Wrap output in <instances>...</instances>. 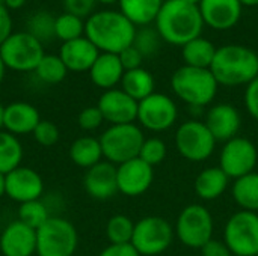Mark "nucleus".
<instances>
[{
	"label": "nucleus",
	"mask_w": 258,
	"mask_h": 256,
	"mask_svg": "<svg viewBox=\"0 0 258 256\" xmlns=\"http://www.w3.org/2000/svg\"><path fill=\"white\" fill-rule=\"evenodd\" d=\"M154 23L160 38L178 47L201 36L204 29L198 6L184 0H165Z\"/></svg>",
	"instance_id": "f257e3e1"
},
{
	"label": "nucleus",
	"mask_w": 258,
	"mask_h": 256,
	"mask_svg": "<svg viewBox=\"0 0 258 256\" xmlns=\"http://www.w3.org/2000/svg\"><path fill=\"white\" fill-rule=\"evenodd\" d=\"M136 26L119 11H98L85 21V36L100 53L119 54L133 45Z\"/></svg>",
	"instance_id": "f03ea898"
},
{
	"label": "nucleus",
	"mask_w": 258,
	"mask_h": 256,
	"mask_svg": "<svg viewBox=\"0 0 258 256\" xmlns=\"http://www.w3.org/2000/svg\"><path fill=\"white\" fill-rule=\"evenodd\" d=\"M210 71L219 86H248L258 75V54L245 45H222L216 50Z\"/></svg>",
	"instance_id": "7ed1b4c3"
},
{
	"label": "nucleus",
	"mask_w": 258,
	"mask_h": 256,
	"mask_svg": "<svg viewBox=\"0 0 258 256\" xmlns=\"http://www.w3.org/2000/svg\"><path fill=\"white\" fill-rule=\"evenodd\" d=\"M174 94L190 107L209 106L218 94V81L210 69L183 65L171 77Z\"/></svg>",
	"instance_id": "20e7f679"
},
{
	"label": "nucleus",
	"mask_w": 258,
	"mask_h": 256,
	"mask_svg": "<svg viewBox=\"0 0 258 256\" xmlns=\"http://www.w3.org/2000/svg\"><path fill=\"white\" fill-rule=\"evenodd\" d=\"M144 140V133L136 124L110 125L100 136L103 157L115 166L138 158Z\"/></svg>",
	"instance_id": "39448f33"
},
{
	"label": "nucleus",
	"mask_w": 258,
	"mask_h": 256,
	"mask_svg": "<svg viewBox=\"0 0 258 256\" xmlns=\"http://www.w3.org/2000/svg\"><path fill=\"white\" fill-rule=\"evenodd\" d=\"M77 244L74 225L59 216H51L36 229V256H73Z\"/></svg>",
	"instance_id": "423d86ee"
},
{
	"label": "nucleus",
	"mask_w": 258,
	"mask_h": 256,
	"mask_svg": "<svg viewBox=\"0 0 258 256\" xmlns=\"http://www.w3.org/2000/svg\"><path fill=\"white\" fill-rule=\"evenodd\" d=\"M44 54L42 44L27 32L12 33L0 47V56L6 68L18 72L35 71Z\"/></svg>",
	"instance_id": "0eeeda50"
},
{
	"label": "nucleus",
	"mask_w": 258,
	"mask_h": 256,
	"mask_svg": "<svg viewBox=\"0 0 258 256\" xmlns=\"http://www.w3.org/2000/svg\"><path fill=\"white\" fill-rule=\"evenodd\" d=\"M174 229L171 223L159 216H148L135 223L132 246L141 256H157L172 243Z\"/></svg>",
	"instance_id": "6e6552de"
},
{
	"label": "nucleus",
	"mask_w": 258,
	"mask_h": 256,
	"mask_svg": "<svg viewBox=\"0 0 258 256\" xmlns=\"http://www.w3.org/2000/svg\"><path fill=\"white\" fill-rule=\"evenodd\" d=\"M224 241L234 256H257L258 213H234L225 225Z\"/></svg>",
	"instance_id": "1a4fd4ad"
},
{
	"label": "nucleus",
	"mask_w": 258,
	"mask_h": 256,
	"mask_svg": "<svg viewBox=\"0 0 258 256\" xmlns=\"http://www.w3.org/2000/svg\"><path fill=\"white\" fill-rule=\"evenodd\" d=\"M175 234L186 247L201 249L213 235V217L210 211L198 204L187 205L177 219Z\"/></svg>",
	"instance_id": "9d476101"
},
{
	"label": "nucleus",
	"mask_w": 258,
	"mask_h": 256,
	"mask_svg": "<svg viewBox=\"0 0 258 256\" xmlns=\"http://www.w3.org/2000/svg\"><path fill=\"white\" fill-rule=\"evenodd\" d=\"M175 146L178 154L194 163L207 160L216 146V139L204 122L186 121L175 131Z\"/></svg>",
	"instance_id": "9b49d317"
},
{
	"label": "nucleus",
	"mask_w": 258,
	"mask_h": 256,
	"mask_svg": "<svg viewBox=\"0 0 258 256\" xmlns=\"http://www.w3.org/2000/svg\"><path fill=\"white\" fill-rule=\"evenodd\" d=\"M257 163L258 149L252 140L237 136L225 142L219 158V167L228 178L237 180L254 172Z\"/></svg>",
	"instance_id": "f8f14e48"
},
{
	"label": "nucleus",
	"mask_w": 258,
	"mask_h": 256,
	"mask_svg": "<svg viewBox=\"0 0 258 256\" xmlns=\"http://www.w3.org/2000/svg\"><path fill=\"white\" fill-rule=\"evenodd\" d=\"M178 118V110L174 100L165 94H151L138 103L139 124L154 133L169 130Z\"/></svg>",
	"instance_id": "ddd939ff"
},
{
	"label": "nucleus",
	"mask_w": 258,
	"mask_h": 256,
	"mask_svg": "<svg viewBox=\"0 0 258 256\" xmlns=\"http://www.w3.org/2000/svg\"><path fill=\"white\" fill-rule=\"evenodd\" d=\"M153 180H154L153 166L147 164L139 157L116 166L118 192L128 198H136L144 195L151 187Z\"/></svg>",
	"instance_id": "4468645a"
},
{
	"label": "nucleus",
	"mask_w": 258,
	"mask_h": 256,
	"mask_svg": "<svg viewBox=\"0 0 258 256\" xmlns=\"http://www.w3.org/2000/svg\"><path fill=\"white\" fill-rule=\"evenodd\" d=\"M97 107L103 118L110 125L135 124L138 121V101L127 95L122 89L104 91L100 97Z\"/></svg>",
	"instance_id": "2eb2a0df"
},
{
	"label": "nucleus",
	"mask_w": 258,
	"mask_h": 256,
	"mask_svg": "<svg viewBox=\"0 0 258 256\" xmlns=\"http://www.w3.org/2000/svg\"><path fill=\"white\" fill-rule=\"evenodd\" d=\"M44 181L41 175L27 166H20L6 175V196L14 202L24 204L41 199Z\"/></svg>",
	"instance_id": "dca6fc26"
},
{
	"label": "nucleus",
	"mask_w": 258,
	"mask_h": 256,
	"mask_svg": "<svg viewBox=\"0 0 258 256\" xmlns=\"http://www.w3.org/2000/svg\"><path fill=\"white\" fill-rule=\"evenodd\" d=\"M198 9L204 26L213 30H228L239 23L243 5L240 0H201Z\"/></svg>",
	"instance_id": "f3484780"
},
{
	"label": "nucleus",
	"mask_w": 258,
	"mask_h": 256,
	"mask_svg": "<svg viewBox=\"0 0 258 256\" xmlns=\"http://www.w3.org/2000/svg\"><path fill=\"white\" fill-rule=\"evenodd\" d=\"M0 252L3 256L36 255V231L15 220L0 234Z\"/></svg>",
	"instance_id": "a211bd4d"
},
{
	"label": "nucleus",
	"mask_w": 258,
	"mask_h": 256,
	"mask_svg": "<svg viewBox=\"0 0 258 256\" xmlns=\"http://www.w3.org/2000/svg\"><path fill=\"white\" fill-rule=\"evenodd\" d=\"M204 124L216 142H228L237 137V133L242 127V116L234 106L222 103L213 106L207 112Z\"/></svg>",
	"instance_id": "6ab92c4d"
},
{
	"label": "nucleus",
	"mask_w": 258,
	"mask_h": 256,
	"mask_svg": "<svg viewBox=\"0 0 258 256\" xmlns=\"http://www.w3.org/2000/svg\"><path fill=\"white\" fill-rule=\"evenodd\" d=\"M83 186L91 198L98 201L110 199L118 193L116 166L109 161H100L86 170Z\"/></svg>",
	"instance_id": "aec40b11"
},
{
	"label": "nucleus",
	"mask_w": 258,
	"mask_h": 256,
	"mask_svg": "<svg viewBox=\"0 0 258 256\" xmlns=\"http://www.w3.org/2000/svg\"><path fill=\"white\" fill-rule=\"evenodd\" d=\"M98 56L100 50L86 36L63 42L59 51V57L65 63L67 69L73 72L89 71Z\"/></svg>",
	"instance_id": "412c9836"
},
{
	"label": "nucleus",
	"mask_w": 258,
	"mask_h": 256,
	"mask_svg": "<svg viewBox=\"0 0 258 256\" xmlns=\"http://www.w3.org/2000/svg\"><path fill=\"white\" fill-rule=\"evenodd\" d=\"M39 122H41V115L38 109L29 103L17 101L5 107L3 128L17 137L24 134H32Z\"/></svg>",
	"instance_id": "4be33fe9"
},
{
	"label": "nucleus",
	"mask_w": 258,
	"mask_h": 256,
	"mask_svg": "<svg viewBox=\"0 0 258 256\" xmlns=\"http://www.w3.org/2000/svg\"><path fill=\"white\" fill-rule=\"evenodd\" d=\"M124 72L125 71L121 65L118 54L100 53L92 68L89 69V77L97 88L110 91V89H115V86L121 83Z\"/></svg>",
	"instance_id": "5701e85b"
},
{
	"label": "nucleus",
	"mask_w": 258,
	"mask_h": 256,
	"mask_svg": "<svg viewBox=\"0 0 258 256\" xmlns=\"http://www.w3.org/2000/svg\"><path fill=\"white\" fill-rule=\"evenodd\" d=\"M228 183V175L219 166L207 167L195 180V193L204 201H215L224 195Z\"/></svg>",
	"instance_id": "b1692460"
},
{
	"label": "nucleus",
	"mask_w": 258,
	"mask_h": 256,
	"mask_svg": "<svg viewBox=\"0 0 258 256\" xmlns=\"http://www.w3.org/2000/svg\"><path fill=\"white\" fill-rule=\"evenodd\" d=\"M165 0H119V12L125 15L136 27L150 26Z\"/></svg>",
	"instance_id": "393cba45"
},
{
	"label": "nucleus",
	"mask_w": 258,
	"mask_h": 256,
	"mask_svg": "<svg viewBox=\"0 0 258 256\" xmlns=\"http://www.w3.org/2000/svg\"><path fill=\"white\" fill-rule=\"evenodd\" d=\"M70 158L76 166L86 170L98 164L104 158L100 139H95L92 136H82L76 139L70 148Z\"/></svg>",
	"instance_id": "a878e982"
},
{
	"label": "nucleus",
	"mask_w": 258,
	"mask_h": 256,
	"mask_svg": "<svg viewBox=\"0 0 258 256\" xmlns=\"http://www.w3.org/2000/svg\"><path fill=\"white\" fill-rule=\"evenodd\" d=\"M216 50L218 48L213 45L212 41H209L207 38L198 36L181 47V56H183L184 65L187 66L210 69Z\"/></svg>",
	"instance_id": "bb28decb"
},
{
	"label": "nucleus",
	"mask_w": 258,
	"mask_h": 256,
	"mask_svg": "<svg viewBox=\"0 0 258 256\" xmlns=\"http://www.w3.org/2000/svg\"><path fill=\"white\" fill-rule=\"evenodd\" d=\"M154 77L145 68L125 71L121 80V89L138 103L154 94Z\"/></svg>",
	"instance_id": "cd10ccee"
},
{
	"label": "nucleus",
	"mask_w": 258,
	"mask_h": 256,
	"mask_svg": "<svg viewBox=\"0 0 258 256\" xmlns=\"http://www.w3.org/2000/svg\"><path fill=\"white\" fill-rule=\"evenodd\" d=\"M233 198L242 210L258 213V172H251L234 181Z\"/></svg>",
	"instance_id": "c85d7f7f"
},
{
	"label": "nucleus",
	"mask_w": 258,
	"mask_h": 256,
	"mask_svg": "<svg viewBox=\"0 0 258 256\" xmlns=\"http://www.w3.org/2000/svg\"><path fill=\"white\" fill-rule=\"evenodd\" d=\"M23 145L17 136L0 130V174L8 175L14 169L21 166L23 161Z\"/></svg>",
	"instance_id": "c756f323"
},
{
	"label": "nucleus",
	"mask_w": 258,
	"mask_h": 256,
	"mask_svg": "<svg viewBox=\"0 0 258 256\" xmlns=\"http://www.w3.org/2000/svg\"><path fill=\"white\" fill-rule=\"evenodd\" d=\"M17 214H18V220L21 223L27 225L29 228H32L35 231L38 228H41L51 217L50 207L42 199H36V201L20 204Z\"/></svg>",
	"instance_id": "7c9ffc66"
},
{
	"label": "nucleus",
	"mask_w": 258,
	"mask_h": 256,
	"mask_svg": "<svg viewBox=\"0 0 258 256\" xmlns=\"http://www.w3.org/2000/svg\"><path fill=\"white\" fill-rule=\"evenodd\" d=\"M67 66L62 62V59L56 54H44L41 62L38 63L35 74L36 77L47 84H56L60 83L67 77Z\"/></svg>",
	"instance_id": "2f4dec72"
},
{
	"label": "nucleus",
	"mask_w": 258,
	"mask_h": 256,
	"mask_svg": "<svg viewBox=\"0 0 258 256\" xmlns=\"http://www.w3.org/2000/svg\"><path fill=\"white\" fill-rule=\"evenodd\" d=\"M135 232V223L128 216L116 214L106 225V235L110 244H130Z\"/></svg>",
	"instance_id": "473e14b6"
},
{
	"label": "nucleus",
	"mask_w": 258,
	"mask_h": 256,
	"mask_svg": "<svg viewBox=\"0 0 258 256\" xmlns=\"http://www.w3.org/2000/svg\"><path fill=\"white\" fill-rule=\"evenodd\" d=\"M54 23H56V17H53L50 12H36L33 14L29 21H27V33H30L32 36H35L41 44L51 41L53 38H56L54 33Z\"/></svg>",
	"instance_id": "72a5a7b5"
},
{
	"label": "nucleus",
	"mask_w": 258,
	"mask_h": 256,
	"mask_svg": "<svg viewBox=\"0 0 258 256\" xmlns=\"http://www.w3.org/2000/svg\"><path fill=\"white\" fill-rule=\"evenodd\" d=\"M54 33L56 38L62 39L63 42L82 38L85 33V23L83 18L76 17L73 14H62L59 17H56V23H54Z\"/></svg>",
	"instance_id": "f704fd0d"
},
{
	"label": "nucleus",
	"mask_w": 258,
	"mask_h": 256,
	"mask_svg": "<svg viewBox=\"0 0 258 256\" xmlns=\"http://www.w3.org/2000/svg\"><path fill=\"white\" fill-rule=\"evenodd\" d=\"M162 38L156 27L151 26H144L139 30H136V36L133 41V47L145 57H153L159 53L162 47Z\"/></svg>",
	"instance_id": "c9c22d12"
},
{
	"label": "nucleus",
	"mask_w": 258,
	"mask_h": 256,
	"mask_svg": "<svg viewBox=\"0 0 258 256\" xmlns=\"http://www.w3.org/2000/svg\"><path fill=\"white\" fill-rule=\"evenodd\" d=\"M166 152H168L166 145L162 139L150 137V139L144 140V145H142L141 152H139V158L144 160L147 164L154 167L156 164H160L165 160Z\"/></svg>",
	"instance_id": "e433bc0d"
},
{
	"label": "nucleus",
	"mask_w": 258,
	"mask_h": 256,
	"mask_svg": "<svg viewBox=\"0 0 258 256\" xmlns=\"http://www.w3.org/2000/svg\"><path fill=\"white\" fill-rule=\"evenodd\" d=\"M32 134L35 137V140L41 146H45V148L56 145L59 142V137H60V131H59L57 125L51 121H42V119Z\"/></svg>",
	"instance_id": "4c0bfd02"
},
{
	"label": "nucleus",
	"mask_w": 258,
	"mask_h": 256,
	"mask_svg": "<svg viewBox=\"0 0 258 256\" xmlns=\"http://www.w3.org/2000/svg\"><path fill=\"white\" fill-rule=\"evenodd\" d=\"M103 122H104V118H103V115L97 106H91V107L83 109L77 118L79 127L85 131H94V130L100 128Z\"/></svg>",
	"instance_id": "58836bf2"
},
{
	"label": "nucleus",
	"mask_w": 258,
	"mask_h": 256,
	"mask_svg": "<svg viewBox=\"0 0 258 256\" xmlns=\"http://www.w3.org/2000/svg\"><path fill=\"white\" fill-rule=\"evenodd\" d=\"M95 3H97L95 0H63V6L67 12L80 18H85L88 15L91 17Z\"/></svg>",
	"instance_id": "ea45409f"
},
{
	"label": "nucleus",
	"mask_w": 258,
	"mask_h": 256,
	"mask_svg": "<svg viewBox=\"0 0 258 256\" xmlns=\"http://www.w3.org/2000/svg\"><path fill=\"white\" fill-rule=\"evenodd\" d=\"M121 65L124 68V71H130V69H136V68H142V62H144V56L133 47H127L125 50H122L118 54Z\"/></svg>",
	"instance_id": "a19ab883"
},
{
	"label": "nucleus",
	"mask_w": 258,
	"mask_h": 256,
	"mask_svg": "<svg viewBox=\"0 0 258 256\" xmlns=\"http://www.w3.org/2000/svg\"><path fill=\"white\" fill-rule=\"evenodd\" d=\"M245 106L248 113L258 121V75L246 86L245 91Z\"/></svg>",
	"instance_id": "79ce46f5"
},
{
	"label": "nucleus",
	"mask_w": 258,
	"mask_h": 256,
	"mask_svg": "<svg viewBox=\"0 0 258 256\" xmlns=\"http://www.w3.org/2000/svg\"><path fill=\"white\" fill-rule=\"evenodd\" d=\"M201 255L203 256H234L231 253V250L228 249V246L225 244V241L221 240H215L212 238L209 243H206L201 247Z\"/></svg>",
	"instance_id": "37998d69"
},
{
	"label": "nucleus",
	"mask_w": 258,
	"mask_h": 256,
	"mask_svg": "<svg viewBox=\"0 0 258 256\" xmlns=\"http://www.w3.org/2000/svg\"><path fill=\"white\" fill-rule=\"evenodd\" d=\"M98 256H141L132 244H109Z\"/></svg>",
	"instance_id": "c03bdc74"
},
{
	"label": "nucleus",
	"mask_w": 258,
	"mask_h": 256,
	"mask_svg": "<svg viewBox=\"0 0 258 256\" xmlns=\"http://www.w3.org/2000/svg\"><path fill=\"white\" fill-rule=\"evenodd\" d=\"M11 35H12V20H11L9 9L6 6H0V47Z\"/></svg>",
	"instance_id": "a18cd8bd"
},
{
	"label": "nucleus",
	"mask_w": 258,
	"mask_h": 256,
	"mask_svg": "<svg viewBox=\"0 0 258 256\" xmlns=\"http://www.w3.org/2000/svg\"><path fill=\"white\" fill-rule=\"evenodd\" d=\"M26 3V0H5V6L8 9H18Z\"/></svg>",
	"instance_id": "49530a36"
},
{
	"label": "nucleus",
	"mask_w": 258,
	"mask_h": 256,
	"mask_svg": "<svg viewBox=\"0 0 258 256\" xmlns=\"http://www.w3.org/2000/svg\"><path fill=\"white\" fill-rule=\"evenodd\" d=\"M6 196V175L0 174V199Z\"/></svg>",
	"instance_id": "de8ad7c7"
},
{
	"label": "nucleus",
	"mask_w": 258,
	"mask_h": 256,
	"mask_svg": "<svg viewBox=\"0 0 258 256\" xmlns=\"http://www.w3.org/2000/svg\"><path fill=\"white\" fill-rule=\"evenodd\" d=\"M5 72H6V65H5V62H3V59H2V56H0V83H2L3 78H5Z\"/></svg>",
	"instance_id": "09e8293b"
},
{
	"label": "nucleus",
	"mask_w": 258,
	"mask_h": 256,
	"mask_svg": "<svg viewBox=\"0 0 258 256\" xmlns=\"http://www.w3.org/2000/svg\"><path fill=\"white\" fill-rule=\"evenodd\" d=\"M240 3H242L243 6H249V8L258 6V0H240Z\"/></svg>",
	"instance_id": "8fccbe9b"
},
{
	"label": "nucleus",
	"mask_w": 258,
	"mask_h": 256,
	"mask_svg": "<svg viewBox=\"0 0 258 256\" xmlns=\"http://www.w3.org/2000/svg\"><path fill=\"white\" fill-rule=\"evenodd\" d=\"M3 121H5V106L0 103V130L3 128Z\"/></svg>",
	"instance_id": "3c124183"
},
{
	"label": "nucleus",
	"mask_w": 258,
	"mask_h": 256,
	"mask_svg": "<svg viewBox=\"0 0 258 256\" xmlns=\"http://www.w3.org/2000/svg\"><path fill=\"white\" fill-rule=\"evenodd\" d=\"M97 3H103V5H113V3H116V2H119V0H95Z\"/></svg>",
	"instance_id": "603ef678"
},
{
	"label": "nucleus",
	"mask_w": 258,
	"mask_h": 256,
	"mask_svg": "<svg viewBox=\"0 0 258 256\" xmlns=\"http://www.w3.org/2000/svg\"><path fill=\"white\" fill-rule=\"evenodd\" d=\"M184 2H187V3H192V5H197V6L201 3V0H184Z\"/></svg>",
	"instance_id": "864d4df0"
},
{
	"label": "nucleus",
	"mask_w": 258,
	"mask_h": 256,
	"mask_svg": "<svg viewBox=\"0 0 258 256\" xmlns=\"http://www.w3.org/2000/svg\"><path fill=\"white\" fill-rule=\"evenodd\" d=\"M0 6H5V0H0Z\"/></svg>",
	"instance_id": "5fc2aeb1"
},
{
	"label": "nucleus",
	"mask_w": 258,
	"mask_h": 256,
	"mask_svg": "<svg viewBox=\"0 0 258 256\" xmlns=\"http://www.w3.org/2000/svg\"><path fill=\"white\" fill-rule=\"evenodd\" d=\"M0 234H2V229H0Z\"/></svg>",
	"instance_id": "6e6d98bb"
},
{
	"label": "nucleus",
	"mask_w": 258,
	"mask_h": 256,
	"mask_svg": "<svg viewBox=\"0 0 258 256\" xmlns=\"http://www.w3.org/2000/svg\"><path fill=\"white\" fill-rule=\"evenodd\" d=\"M257 256H258V253H257Z\"/></svg>",
	"instance_id": "4d7b16f0"
}]
</instances>
